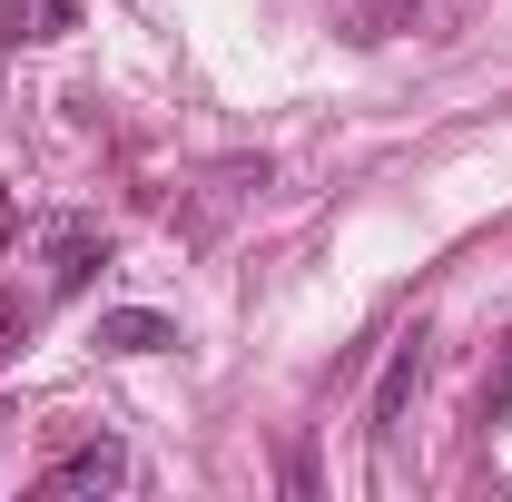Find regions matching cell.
I'll use <instances>...</instances> for the list:
<instances>
[{
  "label": "cell",
  "instance_id": "cell-5",
  "mask_svg": "<svg viewBox=\"0 0 512 502\" xmlns=\"http://www.w3.org/2000/svg\"><path fill=\"white\" fill-rule=\"evenodd\" d=\"M79 0H10V40H69Z\"/></svg>",
  "mask_w": 512,
  "mask_h": 502
},
{
  "label": "cell",
  "instance_id": "cell-1",
  "mask_svg": "<svg viewBox=\"0 0 512 502\" xmlns=\"http://www.w3.org/2000/svg\"><path fill=\"white\" fill-rule=\"evenodd\" d=\"M89 345H99V355H158V345H178V325L158 306H109L89 325Z\"/></svg>",
  "mask_w": 512,
  "mask_h": 502
},
{
  "label": "cell",
  "instance_id": "cell-2",
  "mask_svg": "<svg viewBox=\"0 0 512 502\" xmlns=\"http://www.w3.org/2000/svg\"><path fill=\"white\" fill-rule=\"evenodd\" d=\"M128 483V443H79L69 463H50V493H119Z\"/></svg>",
  "mask_w": 512,
  "mask_h": 502
},
{
  "label": "cell",
  "instance_id": "cell-4",
  "mask_svg": "<svg viewBox=\"0 0 512 502\" xmlns=\"http://www.w3.org/2000/svg\"><path fill=\"white\" fill-rule=\"evenodd\" d=\"M60 266H50V286H60V296H79V286H89V276H99V266H109V237H99V227H60Z\"/></svg>",
  "mask_w": 512,
  "mask_h": 502
},
{
  "label": "cell",
  "instance_id": "cell-6",
  "mask_svg": "<svg viewBox=\"0 0 512 502\" xmlns=\"http://www.w3.org/2000/svg\"><path fill=\"white\" fill-rule=\"evenodd\" d=\"M20 335H30V315H20V296H10V286H0V365L20 355Z\"/></svg>",
  "mask_w": 512,
  "mask_h": 502
},
{
  "label": "cell",
  "instance_id": "cell-3",
  "mask_svg": "<svg viewBox=\"0 0 512 502\" xmlns=\"http://www.w3.org/2000/svg\"><path fill=\"white\" fill-rule=\"evenodd\" d=\"M414 384H424V335H404V345H394V365H384V384H375V414H365L375 434H394V424H404Z\"/></svg>",
  "mask_w": 512,
  "mask_h": 502
}]
</instances>
